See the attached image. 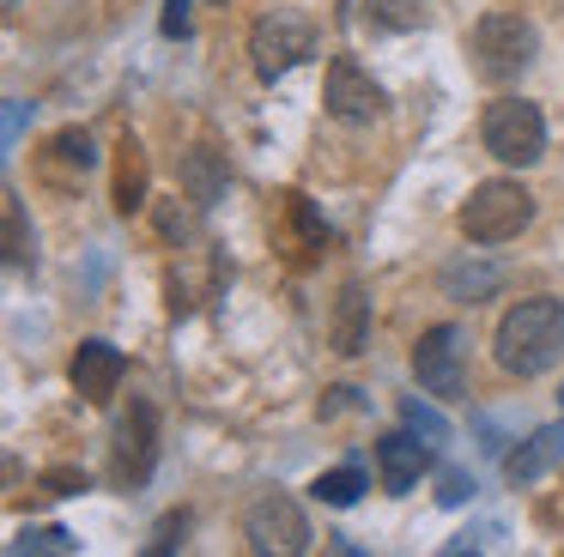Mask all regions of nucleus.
<instances>
[{
  "instance_id": "obj_1",
  "label": "nucleus",
  "mask_w": 564,
  "mask_h": 557,
  "mask_svg": "<svg viewBox=\"0 0 564 557\" xmlns=\"http://www.w3.org/2000/svg\"><path fill=\"white\" fill-rule=\"evenodd\" d=\"M491 358L510 375H546L564 358V303L522 297L516 309H503L498 334H491Z\"/></svg>"
},
{
  "instance_id": "obj_2",
  "label": "nucleus",
  "mask_w": 564,
  "mask_h": 557,
  "mask_svg": "<svg viewBox=\"0 0 564 557\" xmlns=\"http://www.w3.org/2000/svg\"><path fill=\"white\" fill-rule=\"evenodd\" d=\"M455 225H462V237L474 242V249L510 242V237H522V230L534 225V194H528L522 182H510V176H491V182H479V188L462 200Z\"/></svg>"
},
{
  "instance_id": "obj_3",
  "label": "nucleus",
  "mask_w": 564,
  "mask_h": 557,
  "mask_svg": "<svg viewBox=\"0 0 564 557\" xmlns=\"http://www.w3.org/2000/svg\"><path fill=\"white\" fill-rule=\"evenodd\" d=\"M479 140H486V152L498 157V164L510 170H528L546 157V116H540V103H528V97H491L486 116H479Z\"/></svg>"
},
{
  "instance_id": "obj_4",
  "label": "nucleus",
  "mask_w": 564,
  "mask_h": 557,
  "mask_svg": "<svg viewBox=\"0 0 564 557\" xmlns=\"http://www.w3.org/2000/svg\"><path fill=\"white\" fill-rule=\"evenodd\" d=\"M534 48H540V36L522 12H486V19L467 31V55H474V73L486 85H510L516 73L534 61Z\"/></svg>"
},
{
  "instance_id": "obj_5",
  "label": "nucleus",
  "mask_w": 564,
  "mask_h": 557,
  "mask_svg": "<svg viewBox=\"0 0 564 557\" xmlns=\"http://www.w3.org/2000/svg\"><path fill=\"white\" fill-rule=\"evenodd\" d=\"M316 55V24L304 19L297 7H273L261 12L256 24H249V61H256L261 79H285V73L297 67V61Z\"/></svg>"
},
{
  "instance_id": "obj_6",
  "label": "nucleus",
  "mask_w": 564,
  "mask_h": 557,
  "mask_svg": "<svg viewBox=\"0 0 564 557\" xmlns=\"http://www.w3.org/2000/svg\"><path fill=\"white\" fill-rule=\"evenodd\" d=\"M243 539H249V551H261V557H297V551H310V515L297 509V496H285L280 484L273 491H261L256 503L243 509Z\"/></svg>"
},
{
  "instance_id": "obj_7",
  "label": "nucleus",
  "mask_w": 564,
  "mask_h": 557,
  "mask_svg": "<svg viewBox=\"0 0 564 557\" xmlns=\"http://www.w3.org/2000/svg\"><path fill=\"white\" fill-rule=\"evenodd\" d=\"M413 375H419V387H425V394H437V400H462V394H467L462 327H449V321L425 327V334H419V346H413Z\"/></svg>"
},
{
  "instance_id": "obj_8",
  "label": "nucleus",
  "mask_w": 564,
  "mask_h": 557,
  "mask_svg": "<svg viewBox=\"0 0 564 557\" xmlns=\"http://www.w3.org/2000/svg\"><path fill=\"white\" fill-rule=\"evenodd\" d=\"M322 109H328L334 121H346V128L377 121L382 116V85L370 79L352 55H334L328 61V85H322Z\"/></svg>"
},
{
  "instance_id": "obj_9",
  "label": "nucleus",
  "mask_w": 564,
  "mask_h": 557,
  "mask_svg": "<svg viewBox=\"0 0 564 557\" xmlns=\"http://www.w3.org/2000/svg\"><path fill=\"white\" fill-rule=\"evenodd\" d=\"M152 467H159V412L147 400L128 406V418L116 424V455H110V472L116 484H147Z\"/></svg>"
},
{
  "instance_id": "obj_10",
  "label": "nucleus",
  "mask_w": 564,
  "mask_h": 557,
  "mask_svg": "<svg viewBox=\"0 0 564 557\" xmlns=\"http://www.w3.org/2000/svg\"><path fill=\"white\" fill-rule=\"evenodd\" d=\"M74 394L86 400V406H110L116 400V387H122V375H128V363H122V351L110 346V339H79V351H74Z\"/></svg>"
},
{
  "instance_id": "obj_11",
  "label": "nucleus",
  "mask_w": 564,
  "mask_h": 557,
  "mask_svg": "<svg viewBox=\"0 0 564 557\" xmlns=\"http://www.w3.org/2000/svg\"><path fill=\"white\" fill-rule=\"evenodd\" d=\"M377 467H382V491H394V496L413 491V484L431 472V436L419 443L413 424H401V430L377 436Z\"/></svg>"
},
{
  "instance_id": "obj_12",
  "label": "nucleus",
  "mask_w": 564,
  "mask_h": 557,
  "mask_svg": "<svg viewBox=\"0 0 564 557\" xmlns=\"http://www.w3.org/2000/svg\"><path fill=\"white\" fill-rule=\"evenodd\" d=\"M328 339H334V351L340 358H358V351L370 346V297H365V285H340V297H334V321H328Z\"/></svg>"
},
{
  "instance_id": "obj_13",
  "label": "nucleus",
  "mask_w": 564,
  "mask_h": 557,
  "mask_svg": "<svg viewBox=\"0 0 564 557\" xmlns=\"http://www.w3.org/2000/svg\"><path fill=\"white\" fill-rule=\"evenodd\" d=\"M558 460H564V424H540V430L528 436L510 460H503V479H510V484H534V479H546Z\"/></svg>"
},
{
  "instance_id": "obj_14",
  "label": "nucleus",
  "mask_w": 564,
  "mask_h": 557,
  "mask_svg": "<svg viewBox=\"0 0 564 557\" xmlns=\"http://www.w3.org/2000/svg\"><path fill=\"white\" fill-rule=\"evenodd\" d=\"M147 188H152L147 145H140L134 133H122V145H116V212L134 218L140 206H147Z\"/></svg>"
},
{
  "instance_id": "obj_15",
  "label": "nucleus",
  "mask_w": 564,
  "mask_h": 557,
  "mask_svg": "<svg viewBox=\"0 0 564 557\" xmlns=\"http://www.w3.org/2000/svg\"><path fill=\"white\" fill-rule=\"evenodd\" d=\"M437 285H443V297H455V303H486V297H498V285H503V266L498 261H449L437 273Z\"/></svg>"
},
{
  "instance_id": "obj_16",
  "label": "nucleus",
  "mask_w": 564,
  "mask_h": 557,
  "mask_svg": "<svg viewBox=\"0 0 564 557\" xmlns=\"http://www.w3.org/2000/svg\"><path fill=\"white\" fill-rule=\"evenodd\" d=\"M183 182H188V200H195V206H213L225 194V170L213 164L207 145H195V152L183 157Z\"/></svg>"
},
{
  "instance_id": "obj_17",
  "label": "nucleus",
  "mask_w": 564,
  "mask_h": 557,
  "mask_svg": "<svg viewBox=\"0 0 564 557\" xmlns=\"http://www.w3.org/2000/svg\"><path fill=\"white\" fill-rule=\"evenodd\" d=\"M365 12L377 31H419V24H431V0H365Z\"/></svg>"
},
{
  "instance_id": "obj_18",
  "label": "nucleus",
  "mask_w": 564,
  "mask_h": 557,
  "mask_svg": "<svg viewBox=\"0 0 564 557\" xmlns=\"http://www.w3.org/2000/svg\"><path fill=\"white\" fill-rule=\"evenodd\" d=\"M310 491H316V503H328V509H352L358 496H365V472H358V467H334V472H322Z\"/></svg>"
},
{
  "instance_id": "obj_19",
  "label": "nucleus",
  "mask_w": 564,
  "mask_h": 557,
  "mask_svg": "<svg viewBox=\"0 0 564 557\" xmlns=\"http://www.w3.org/2000/svg\"><path fill=\"white\" fill-rule=\"evenodd\" d=\"M50 164H62V170H74V176H86L91 164H98V152H91V133L86 128H62L50 140Z\"/></svg>"
},
{
  "instance_id": "obj_20",
  "label": "nucleus",
  "mask_w": 564,
  "mask_h": 557,
  "mask_svg": "<svg viewBox=\"0 0 564 557\" xmlns=\"http://www.w3.org/2000/svg\"><path fill=\"white\" fill-rule=\"evenodd\" d=\"M7 261L25 266L31 261V225H25V200L7 188Z\"/></svg>"
},
{
  "instance_id": "obj_21",
  "label": "nucleus",
  "mask_w": 564,
  "mask_h": 557,
  "mask_svg": "<svg viewBox=\"0 0 564 557\" xmlns=\"http://www.w3.org/2000/svg\"><path fill=\"white\" fill-rule=\"evenodd\" d=\"M25 551H79V539L67 527H31L13 539V557H25Z\"/></svg>"
},
{
  "instance_id": "obj_22",
  "label": "nucleus",
  "mask_w": 564,
  "mask_h": 557,
  "mask_svg": "<svg viewBox=\"0 0 564 557\" xmlns=\"http://www.w3.org/2000/svg\"><path fill=\"white\" fill-rule=\"evenodd\" d=\"M401 418L413 424L419 436H431V443H443V436H449V418H443V412H431V406H419V400H406Z\"/></svg>"
},
{
  "instance_id": "obj_23",
  "label": "nucleus",
  "mask_w": 564,
  "mask_h": 557,
  "mask_svg": "<svg viewBox=\"0 0 564 557\" xmlns=\"http://www.w3.org/2000/svg\"><path fill=\"white\" fill-rule=\"evenodd\" d=\"M188 206H195V200H188ZM188 206H164V212H159L164 237H188V230H195V212H188Z\"/></svg>"
},
{
  "instance_id": "obj_24",
  "label": "nucleus",
  "mask_w": 564,
  "mask_h": 557,
  "mask_svg": "<svg viewBox=\"0 0 564 557\" xmlns=\"http://www.w3.org/2000/svg\"><path fill=\"white\" fill-rule=\"evenodd\" d=\"M437 496H443L449 509L467 503V496H474V479H467V472H443V491H437Z\"/></svg>"
},
{
  "instance_id": "obj_25",
  "label": "nucleus",
  "mask_w": 564,
  "mask_h": 557,
  "mask_svg": "<svg viewBox=\"0 0 564 557\" xmlns=\"http://www.w3.org/2000/svg\"><path fill=\"white\" fill-rule=\"evenodd\" d=\"M164 36H188V0H164Z\"/></svg>"
},
{
  "instance_id": "obj_26",
  "label": "nucleus",
  "mask_w": 564,
  "mask_h": 557,
  "mask_svg": "<svg viewBox=\"0 0 564 557\" xmlns=\"http://www.w3.org/2000/svg\"><path fill=\"white\" fill-rule=\"evenodd\" d=\"M183 533H188V515L164 521V527H159V539H152V551H171V545H183Z\"/></svg>"
},
{
  "instance_id": "obj_27",
  "label": "nucleus",
  "mask_w": 564,
  "mask_h": 557,
  "mask_svg": "<svg viewBox=\"0 0 564 557\" xmlns=\"http://www.w3.org/2000/svg\"><path fill=\"white\" fill-rule=\"evenodd\" d=\"M79 484H86L79 472H50V496H67V491H79Z\"/></svg>"
},
{
  "instance_id": "obj_28",
  "label": "nucleus",
  "mask_w": 564,
  "mask_h": 557,
  "mask_svg": "<svg viewBox=\"0 0 564 557\" xmlns=\"http://www.w3.org/2000/svg\"><path fill=\"white\" fill-rule=\"evenodd\" d=\"M558 406H564V387H558Z\"/></svg>"
},
{
  "instance_id": "obj_29",
  "label": "nucleus",
  "mask_w": 564,
  "mask_h": 557,
  "mask_svg": "<svg viewBox=\"0 0 564 557\" xmlns=\"http://www.w3.org/2000/svg\"><path fill=\"white\" fill-rule=\"evenodd\" d=\"M213 7H225V0H213Z\"/></svg>"
}]
</instances>
